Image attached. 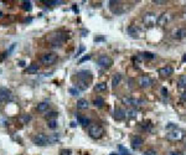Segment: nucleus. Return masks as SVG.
I'll use <instances>...</instances> for the list:
<instances>
[{
	"label": "nucleus",
	"mask_w": 186,
	"mask_h": 155,
	"mask_svg": "<svg viewBox=\"0 0 186 155\" xmlns=\"http://www.w3.org/2000/svg\"><path fill=\"white\" fill-rule=\"evenodd\" d=\"M88 134L93 139H99L104 134V129L99 124H90L88 125Z\"/></svg>",
	"instance_id": "f257e3e1"
},
{
	"label": "nucleus",
	"mask_w": 186,
	"mask_h": 155,
	"mask_svg": "<svg viewBox=\"0 0 186 155\" xmlns=\"http://www.w3.org/2000/svg\"><path fill=\"white\" fill-rule=\"evenodd\" d=\"M166 138L171 142H181L184 138H185V132L179 129V128H175L173 130H170L166 135Z\"/></svg>",
	"instance_id": "f03ea898"
},
{
	"label": "nucleus",
	"mask_w": 186,
	"mask_h": 155,
	"mask_svg": "<svg viewBox=\"0 0 186 155\" xmlns=\"http://www.w3.org/2000/svg\"><path fill=\"white\" fill-rule=\"evenodd\" d=\"M143 23H144V25H145L147 28H153V26H155L156 23H158V16H156V14H155V13H152V11L145 13V14L143 15Z\"/></svg>",
	"instance_id": "7ed1b4c3"
},
{
	"label": "nucleus",
	"mask_w": 186,
	"mask_h": 155,
	"mask_svg": "<svg viewBox=\"0 0 186 155\" xmlns=\"http://www.w3.org/2000/svg\"><path fill=\"white\" fill-rule=\"evenodd\" d=\"M32 142H34V144H36V145H39V147H45V145L51 144L49 137L45 135V134H42V133H41V134H36V135L32 138Z\"/></svg>",
	"instance_id": "20e7f679"
},
{
	"label": "nucleus",
	"mask_w": 186,
	"mask_h": 155,
	"mask_svg": "<svg viewBox=\"0 0 186 155\" xmlns=\"http://www.w3.org/2000/svg\"><path fill=\"white\" fill-rule=\"evenodd\" d=\"M56 61H57V55H55L52 52H47V54H44L41 56V63L42 65L51 66V65H54Z\"/></svg>",
	"instance_id": "39448f33"
},
{
	"label": "nucleus",
	"mask_w": 186,
	"mask_h": 155,
	"mask_svg": "<svg viewBox=\"0 0 186 155\" xmlns=\"http://www.w3.org/2000/svg\"><path fill=\"white\" fill-rule=\"evenodd\" d=\"M97 65L102 68H109L113 65V60L107 55H101L97 60Z\"/></svg>",
	"instance_id": "423d86ee"
},
{
	"label": "nucleus",
	"mask_w": 186,
	"mask_h": 155,
	"mask_svg": "<svg viewBox=\"0 0 186 155\" xmlns=\"http://www.w3.org/2000/svg\"><path fill=\"white\" fill-rule=\"evenodd\" d=\"M171 14L170 13H163L161 15H159L158 16V25L159 26H165L166 24H169L170 23V20H171Z\"/></svg>",
	"instance_id": "0eeeda50"
},
{
	"label": "nucleus",
	"mask_w": 186,
	"mask_h": 155,
	"mask_svg": "<svg viewBox=\"0 0 186 155\" xmlns=\"http://www.w3.org/2000/svg\"><path fill=\"white\" fill-rule=\"evenodd\" d=\"M138 85H139L142 88H148V87H150V86L153 85V80H152L149 76L144 75V76H140V77L138 78Z\"/></svg>",
	"instance_id": "6e6552de"
},
{
	"label": "nucleus",
	"mask_w": 186,
	"mask_h": 155,
	"mask_svg": "<svg viewBox=\"0 0 186 155\" xmlns=\"http://www.w3.org/2000/svg\"><path fill=\"white\" fill-rule=\"evenodd\" d=\"M109 4H111V10L113 11V14L119 15V14L124 13L123 5L121 1H109Z\"/></svg>",
	"instance_id": "1a4fd4ad"
},
{
	"label": "nucleus",
	"mask_w": 186,
	"mask_h": 155,
	"mask_svg": "<svg viewBox=\"0 0 186 155\" xmlns=\"http://www.w3.org/2000/svg\"><path fill=\"white\" fill-rule=\"evenodd\" d=\"M130 144H132V148H133V149H139V148H142V145L144 144V140H143L142 137L134 135V137L132 138V140H130Z\"/></svg>",
	"instance_id": "9d476101"
},
{
	"label": "nucleus",
	"mask_w": 186,
	"mask_h": 155,
	"mask_svg": "<svg viewBox=\"0 0 186 155\" xmlns=\"http://www.w3.org/2000/svg\"><path fill=\"white\" fill-rule=\"evenodd\" d=\"M122 102L123 104H127V106H132V107H135V106H139L142 103V101L139 99H135V98H132V97H123L122 98Z\"/></svg>",
	"instance_id": "9b49d317"
},
{
	"label": "nucleus",
	"mask_w": 186,
	"mask_h": 155,
	"mask_svg": "<svg viewBox=\"0 0 186 155\" xmlns=\"http://www.w3.org/2000/svg\"><path fill=\"white\" fill-rule=\"evenodd\" d=\"M173 37L176 40H184L186 39V28H180L173 32Z\"/></svg>",
	"instance_id": "f8f14e48"
},
{
	"label": "nucleus",
	"mask_w": 186,
	"mask_h": 155,
	"mask_svg": "<svg viewBox=\"0 0 186 155\" xmlns=\"http://www.w3.org/2000/svg\"><path fill=\"white\" fill-rule=\"evenodd\" d=\"M128 34H129V36L130 37H133V39H137V37H139L140 36V30L135 26V25H130V26H128Z\"/></svg>",
	"instance_id": "ddd939ff"
},
{
	"label": "nucleus",
	"mask_w": 186,
	"mask_h": 155,
	"mask_svg": "<svg viewBox=\"0 0 186 155\" xmlns=\"http://www.w3.org/2000/svg\"><path fill=\"white\" fill-rule=\"evenodd\" d=\"M77 77H78L81 81H87V78H88V80L92 78V73H91L90 71H87V70H83V71H80V72L77 73Z\"/></svg>",
	"instance_id": "4468645a"
},
{
	"label": "nucleus",
	"mask_w": 186,
	"mask_h": 155,
	"mask_svg": "<svg viewBox=\"0 0 186 155\" xmlns=\"http://www.w3.org/2000/svg\"><path fill=\"white\" fill-rule=\"evenodd\" d=\"M159 75L161 76V77H168V76H170V75H173V68L170 67V66H166V67H161V68H159Z\"/></svg>",
	"instance_id": "2eb2a0df"
},
{
	"label": "nucleus",
	"mask_w": 186,
	"mask_h": 155,
	"mask_svg": "<svg viewBox=\"0 0 186 155\" xmlns=\"http://www.w3.org/2000/svg\"><path fill=\"white\" fill-rule=\"evenodd\" d=\"M114 118L117 119V121H123L124 118H125V111L122 109V108H116V111H114Z\"/></svg>",
	"instance_id": "dca6fc26"
},
{
	"label": "nucleus",
	"mask_w": 186,
	"mask_h": 155,
	"mask_svg": "<svg viewBox=\"0 0 186 155\" xmlns=\"http://www.w3.org/2000/svg\"><path fill=\"white\" fill-rule=\"evenodd\" d=\"M10 98H11L10 90H8L5 87H1L0 88V99H10Z\"/></svg>",
	"instance_id": "f3484780"
},
{
	"label": "nucleus",
	"mask_w": 186,
	"mask_h": 155,
	"mask_svg": "<svg viewBox=\"0 0 186 155\" xmlns=\"http://www.w3.org/2000/svg\"><path fill=\"white\" fill-rule=\"evenodd\" d=\"M76 104H77V108L78 109H87L90 107V103H88L87 99H78Z\"/></svg>",
	"instance_id": "a211bd4d"
},
{
	"label": "nucleus",
	"mask_w": 186,
	"mask_h": 155,
	"mask_svg": "<svg viewBox=\"0 0 186 155\" xmlns=\"http://www.w3.org/2000/svg\"><path fill=\"white\" fill-rule=\"evenodd\" d=\"M121 81H122V75H121V73H116V75L113 76V78H112V87L116 88V87L121 83Z\"/></svg>",
	"instance_id": "6ab92c4d"
},
{
	"label": "nucleus",
	"mask_w": 186,
	"mask_h": 155,
	"mask_svg": "<svg viewBox=\"0 0 186 155\" xmlns=\"http://www.w3.org/2000/svg\"><path fill=\"white\" fill-rule=\"evenodd\" d=\"M137 116H138V112H137V109H134V108L127 109V112H125V117H127V118L133 119V118H137Z\"/></svg>",
	"instance_id": "aec40b11"
},
{
	"label": "nucleus",
	"mask_w": 186,
	"mask_h": 155,
	"mask_svg": "<svg viewBox=\"0 0 186 155\" xmlns=\"http://www.w3.org/2000/svg\"><path fill=\"white\" fill-rule=\"evenodd\" d=\"M49 107H50L49 102H41V103H39V104H37L36 109H37L39 112H45V111H47V109H49Z\"/></svg>",
	"instance_id": "412c9836"
},
{
	"label": "nucleus",
	"mask_w": 186,
	"mask_h": 155,
	"mask_svg": "<svg viewBox=\"0 0 186 155\" xmlns=\"http://www.w3.org/2000/svg\"><path fill=\"white\" fill-rule=\"evenodd\" d=\"M76 117H77V122L81 124V125H90V119L87 118V117H83V116H77L76 114Z\"/></svg>",
	"instance_id": "4be33fe9"
},
{
	"label": "nucleus",
	"mask_w": 186,
	"mask_h": 155,
	"mask_svg": "<svg viewBox=\"0 0 186 155\" xmlns=\"http://www.w3.org/2000/svg\"><path fill=\"white\" fill-rule=\"evenodd\" d=\"M178 87L179 88H186V75H181L178 80Z\"/></svg>",
	"instance_id": "5701e85b"
},
{
	"label": "nucleus",
	"mask_w": 186,
	"mask_h": 155,
	"mask_svg": "<svg viewBox=\"0 0 186 155\" xmlns=\"http://www.w3.org/2000/svg\"><path fill=\"white\" fill-rule=\"evenodd\" d=\"M94 91L96 92H104V91H107V83H103V82L97 83L94 86Z\"/></svg>",
	"instance_id": "b1692460"
},
{
	"label": "nucleus",
	"mask_w": 186,
	"mask_h": 155,
	"mask_svg": "<svg viewBox=\"0 0 186 155\" xmlns=\"http://www.w3.org/2000/svg\"><path fill=\"white\" fill-rule=\"evenodd\" d=\"M39 65H36V63H32V65H30L29 67H28V73H37V71H39Z\"/></svg>",
	"instance_id": "393cba45"
},
{
	"label": "nucleus",
	"mask_w": 186,
	"mask_h": 155,
	"mask_svg": "<svg viewBox=\"0 0 186 155\" xmlns=\"http://www.w3.org/2000/svg\"><path fill=\"white\" fill-rule=\"evenodd\" d=\"M77 88H78L80 91L87 90V88H88V82H87V81H80V82L77 83Z\"/></svg>",
	"instance_id": "a878e982"
},
{
	"label": "nucleus",
	"mask_w": 186,
	"mask_h": 155,
	"mask_svg": "<svg viewBox=\"0 0 186 155\" xmlns=\"http://www.w3.org/2000/svg\"><path fill=\"white\" fill-rule=\"evenodd\" d=\"M94 106L96 107H98V108H101V107H103L104 106V99L102 98V97H97L96 99H94Z\"/></svg>",
	"instance_id": "bb28decb"
},
{
	"label": "nucleus",
	"mask_w": 186,
	"mask_h": 155,
	"mask_svg": "<svg viewBox=\"0 0 186 155\" xmlns=\"http://www.w3.org/2000/svg\"><path fill=\"white\" fill-rule=\"evenodd\" d=\"M57 119H50V121H47V127L50 128V129H56L57 128Z\"/></svg>",
	"instance_id": "cd10ccee"
},
{
	"label": "nucleus",
	"mask_w": 186,
	"mask_h": 155,
	"mask_svg": "<svg viewBox=\"0 0 186 155\" xmlns=\"http://www.w3.org/2000/svg\"><path fill=\"white\" fill-rule=\"evenodd\" d=\"M118 150H119V153L118 154L121 155H130V152L124 147V145H118Z\"/></svg>",
	"instance_id": "c85d7f7f"
},
{
	"label": "nucleus",
	"mask_w": 186,
	"mask_h": 155,
	"mask_svg": "<svg viewBox=\"0 0 186 155\" xmlns=\"http://www.w3.org/2000/svg\"><path fill=\"white\" fill-rule=\"evenodd\" d=\"M57 116H59L57 112H49L45 114V118H47V121H50V119H56Z\"/></svg>",
	"instance_id": "c756f323"
},
{
	"label": "nucleus",
	"mask_w": 186,
	"mask_h": 155,
	"mask_svg": "<svg viewBox=\"0 0 186 155\" xmlns=\"http://www.w3.org/2000/svg\"><path fill=\"white\" fill-rule=\"evenodd\" d=\"M32 4H31V1H23V9L24 10H26V11H30L31 9H32V6H31Z\"/></svg>",
	"instance_id": "7c9ffc66"
},
{
	"label": "nucleus",
	"mask_w": 186,
	"mask_h": 155,
	"mask_svg": "<svg viewBox=\"0 0 186 155\" xmlns=\"http://www.w3.org/2000/svg\"><path fill=\"white\" fill-rule=\"evenodd\" d=\"M49 139H50V143H51V144H54V143L59 142V139H60V135H59V134H54V135L49 137Z\"/></svg>",
	"instance_id": "2f4dec72"
},
{
	"label": "nucleus",
	"mask_w": 186,
	"mask_h": 155,
	"mask_svg": "<svg viewBox=\"0 0 186 155\" xmlns=\"http://www.w3.org/2000/svg\"><path fill=\"white\" fill-rule=\"evenodd\" d=\"M68 92H70V94H72V96H78L81 91H80L77 87H71V88L68 90Z\"/></svg>",
	"instance_id": "473e14b6"
},
{
	"label": "nucleus",
	"mask_w": 186,
	"mask_h": 155,
	"mask_svg": "<svg viewBox=\"0 0 186 155\" xmlns=\"http://www.w3.org/2000/svg\"><path fill=\"white\" fill-rule=\"evenodd\" d=\"M142 55H143L144 59H148V60H153L155 57V55L152 54V52H144V54H142Z\"/></svg>",
	"instance_id": "72a5a7b5"
},
{
	"label": "nucleus",
	"mask_w": 186,
	"mask_h": 155,
	"mask_svg": "<svg viewBox=\"0 0 186 155\" xmlns=\"http://www.w3.org/2000/svg\"><path fill=\"white\" fill-rule=\"evenodd\" d=\"M30 119H31V117H30V116H23V117L20 118V121H21L23 123H28V122H29Z\"/></svg>",
	"instance_id": "f704fd0d"
},
{
	"label": "nucleus",
	"mask_w": 186,
	"mask_h": 155,
	"mask_svg": "<svg viewBox=\"0 0 186 155\" xmlns=\"http://www.w3.org/2000/svg\"><path fill=\"white\" fill-rule=\"evenodd\" d=\"M143 155H159V154L155 152L154 149H149V150H147Z\"/></svg>",
	"instance_id": "c9c22d12"
},
{
	"label": "nucleus",
	"mask_w": 186,
	"mask_h": 155,
	"mask_svg": "<svg viewBox=\"0 0 186 155\" xmlns=\"http://www.w3.org/2000/svg\"><path fill=\"white\" fill-rule=\"evenodd\" d=\"M88 60H91V55H86V56H83V57L80 60V63H83V62L88 61Z\"/></svg>",
	"instance_id": "e433bc0d"
},
{
	"label": "nucleus",
	"mask_w": 186,
	"mask_h": 155,
	"mask_svg": "<svg viewBox=\"0 0 186 155\" xmlns=\"http://www.w3.org/2000/svg\"><path fill=\"white\" fill-rule=\"evenodd\" d=\"M15 46H16V44H13V45H11V46H10V49H9V51H8V52H6V54H8V55H9V54H10V52H11V51H13V50H14V49H15Z\"/></svg>",
	"instance_id": "4c0bfd02"
},
{
	"label": "nucleus",
	"mask_w": 186,
	"mask_h": 155,
	"mask_svg": "<svg viewBox=\"0 0 186 155\" xmlns=\"http://www.w3.org/2000/svg\"><path fill=\"white\" fill-rule=\"evenodd\" d=\"M168 155H183V153L181 152H170Z\"/></svg>",
	"instance_id": "58836bf2"
},
{
	"label": "nucleus",
	"mask_w": 186,
	"mask_h": 155,
	"mask_svg": "<svg viewBox=\"0 0 186 155\" xmlns=\"http://www.w3.org/2000/svg\"><path fill=\"white\" fill-rule=\"evenodd\" d=\"M60 1H46V4L47 5H56V4H59Z\"/></svg>",
	"instance_id": "ea45409f"
},
{
	"label": "nucleus",
	"mask_w": 186,
	"mask_h": 155,
	"mask_svg": "<svg viewBox=\"0 0 186 155\" xmlns=\"http://www.w3.org/2000/svg\"><path fill=\"white\" fill-rule=\"evenodd\" d=\"M62 155H70L71 154V150H61Z\"/></svg>",
	"instance_id": "a19ab883"
},
{
	"label": "nucleus",
	"mask_w": 186,
	"mask_h": 155,
	"mask_svg": "<svg viewBox=\"0 0 186 155\" xmlns=\"http://www.w3.org/2000/svg\"><path fill=\"white\" fill-rule=\"evenodd\" d=\"M165 3L166 1H163V0H154V4H159V5L160 4H165Z\"/></svg>",
	"instance_id": "79ce46f5"
},
{
	"label": "nucleus",
	"mask_w": 186,
	"mask_h": 155,
	"mask_svg": "<svg viewBox=\"0 0 186 155\" xmlns=\"http://www.w3.org/2000/svg\"><path fill=\"white\" fill-rule=\"evenodd\" d=\"M103 40H104V37H96V39H94L96 42H98V41H103Z\"/></svg>",
	"instance_id": "37998d69"
},
{
	"label": "nucleus",
	"mask_w": 186,
	"mask_h": 155,
	"mask_svg": "<svg viewBox=\"0 0 186 155\" xmlns=\"http://www.w3.org/2000/svg\"><path fill=\"white\" fill-rule=\"evenodd\" d=\"M181 101H186V93L185 92L181 94Z\"/></svg>",
	"instance_id": "c03bdc74"
},
{
	"label": "nucleus",
	"mask_w": 186,
	"mask_h": 155,
	"mask_svg": "<svg viewBox=\"0 0 186 155\" xmlns=\"http://www.w3.org/2000/svg\"><path fill=\"white\" fill-rule=\"evenodd\" d=\"M161 92H163V96H166V94H168V91H166L165 88H163V90H161Z\"/></svg>",
	"instance_id": "a18cd8bd"
},
{
	"label": "nucleus",
	"mask_w": 186,
	"mask_h": 155,
	"mask_svg": "<svg viewBox=\"0 0 186 155\" xmlns=\"http://www.w3.org/2000/svg\"><path fill=\"white\" fill-rule=\"evenodd\" d=\"M20 66H25V62H24V61H20Z\"/></svg>",
	"instance_id": "49530a36"
},
{
	"label": "nucleus",
	"mask_w": 186,
	"mask_h": 155,
	"mask_svg": "<svg viewBox=\"0 0 186 155\" xmlns=\"http://www.w3.org/2000/svg\"><path fill=\"white\" fill-rule=\"evenodd\" d=\"M185 61H186V54H185V56L183 57V62H185Z\"/></svg>",
	"instance_id": "de8ad7c7"
},
{
	"label": "nucleus",
	"mask_w": 186,
	"mask_h": 155,
	"mask_svg": "<svg viewBox=\"0 0 186 155\" xmlns=\"http://www.w3.org/2000/svg\"><path fill=\"white\" fill-rule=\"evenodd\" d=\"M109 155H119V154H117V153H111Z\"/></svg>",
	"instance_id": "09e8293b"
},
{
	"label": "nucleus",
	"mask_w": 186,
	"mask_h": 155,
	"mask_svg": "<svg viewBox=\"0 0 186 155\" xmlns=\"http://www.w3.org/2000/svg\"><path fill=\"white\" fill-rule=\"evenodd\" d=\"M184 19H186V11L184 13Z\"/></svg>",
	"instance_id": "8fccbe9b"
},
{
	"label": "nucleus",
	"mask_w": 186,
	"mask_h": 155,
	"mask_svg": "<svg viewBox=\"0 0 186 155\" xmlns=\"http://www.w3.org/2000/svg\"><path fill=\"white\" fill-rule=\"evenodd\" d=\"M0 16H1V13H0Z\"/></svg>",
	"instance_id": "3c124183"
},
{
	"label": "nucleus",
	"mask_w": 186,
	"mask_h": 155,
	"mask_svg": "<svg viewBox=\"0 0 186 155\" xmlns=\"http://www.w3.org/2000/svg\"><path fill=\"white\" fill-rule=\"evenodd\" d=\"M185 93H186V88H185Z\"/></svg>",
	"instance_id": "603ef678"
}]
</instances>
